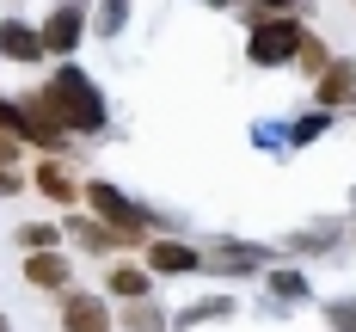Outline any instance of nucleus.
Returning a JSON list of instances; mask_svg holds the SVG:
<instances>
[{
	"label": "nucleus",
	"mask_w": 356,
	"mask_h": 332,
	"mask_svg": "<svg viewBox=\"0 0 356 332\" xmlns=\"http://www.w3.org/2000/svg\"><path fill=\"white\" fill-rule=\"evenodd\" d=\"M25 283L31 290H68V258L62 253H25Z\"/></svg>",
	"instance_id": "nucleus-11"
},
{
	"label": "nucleus",
	"mask_w": 356,
	"mask_h": 332,
	"mask_svg": "<svg viewBox=\"0 0 356 332\" xmlns=\"http://www.w3.org/2000/svg\"><path fill=\"white\" fill-rule=\"evenodd\" d=\"M31 191H37V197H49V203H74V197H80L74 173L62 166V160H49V154L37 160V173H31Z\"/></svg>",
	"instance_id": "nucleus-10"
},
{
	"label": "nucleus",
	"mask_w": 356,
	"mask_h": 332,
	"mask_svg": "<svg viewBox=\"0 0 356 332\" xmlns=\"http://www.w3.org/2000/svg\"><path fill=\"white\" fill-rule=\"evenodd\" d=\"M0 56H6V62H37V56H43V37H37V25L6 19V25H0Z\"/></svg>",
	"instance_id": "nucleus-12"
},
{
	"label": "nucleus",
	"mask_w": 356,
	"mask_h": 332,
	"mask_svg": "<svg viewBox=\"0 0 356 332\" xmlns=\"http://www.w3.org/2000/svg\"><path fill=\"white\" fill-rule=\"evenodd\" d=\"M314 99H320V111H344V105H356V62L344 56H332V68L314 80Z\"/></svg>",
	"instance_id": "nucleus-7"
},
{
	"label": "nucleus",
	"mask_w": 356,
	"mask_h": 332,
	"mask_svg": "<svg viewBox=\"0 0 356 332\" xmlns=\"http://www.w3.org/2000/svg\"><path fill=\"white\" fill-rule=\"evenodd\" d=\"M123 326H129V332H160V326H166V314L142 295V301H129V308H123Z\"/></svg>",
	"instance_id": "nucleus-15"
},
{
	"label": "nucleus",
	"mask_w": 356,
	"mask_h": 332,
	"mask_svg": "<svg viewBox=\"0 0 356 332\" xmlns=\"http://www.w3.org/2000/svg\"><path fill=\"white\" fill-rule=\"evenodd\" d=\"M307 43V31L289 19V13H264L258 25H252V43H246V56L258 62V68H283V62H295V49Z\"/></svg>",
	"instance_id": "nucleus-2"
},
{
	"label": "nucleus",
	"mask_w": 356,
	"mask_h": 332,
	"mask_svg": "<svg viewBox=\"0 0 356 332\" xmlns=\"http://www.w3.org/2000/svg\"><path fill=\"white\" fill-rule=\"evenodd\" d=\"M37 37H43V49H49V56H68V49H80V37H86V6H80V0L56 6V13L37 25Z\"/></svg>",
	"instance_id": "nucleus-5"
},
{
	"label": "nucleus",
	"mask_w": 356,
	"mask_h": 332,
	"mask_svg": "<svg viewBox=\"0 0 356 332\" xmlns=\"http://www.w3.org/2000/svg\"><path fill=\"white\" fill-rule=\"evenodd\" d=\"M13 240H19L25 253H56V240H62V228H56V221H25V228H19Z\"/></svg>",
	"instance_id": "nucleus-14"
},
{
	"label": "nucleus",
	"mask_w": 356,
	"mask_h": 332,
	"mask_svg": "<svg viewBox=\"0 0 356 332\" xmlns=\"http://www.w3.org/2000/svg\"><path fill=\"white\" fill-rule=\"evenodd\" d=\"M37 93L49 99V111L62 117L68 136H99V129H105V99L92 93V80H86L80 68H62L49 86H37Z\"/></svg>",
	"instance_id": "nucleus-1"
},
{
	"label": "nucleus",
	"mask_w": 356,
	"mask_h": 332,
	"mask_svg": "<svg viewBox=\"0 0 356 332\" xmlns=\"http://www.w3.org/2000/svg\"><path fill=\"white\" fill-rule=\"evenodd\" d=\"M123 25V0H105V31H117Z\"/></svg>",
	"instance_id": "nucleus-23"
},
{
	"label": "nucleus",
	"mask_w": 356,
	"mask_h": 332,
	"mask_svg": "<svg viewBox=\"0 0 356 332\" xmlns=\"http://www.w3.org/2000/svg\"><path fill=\"white\" fill-rule=\"evenodd\" d=\"M80 191H86V203H92V216H99V221H111L117 234H136V240L147 234V210H136V203H129V197H123L117 184L92 179V184H80Z\"/></svg>",
	"instance_id": "nucleus-4"
},
{
	"label": "nucleus",
	"mask_w": 356,
	"mask_h": 332,
	"mask_svg": "<svg viewBox=\"0 0 356 332\" xmlns=\"http://www.w3.org/2000/svg\"><path fill=\"white\" fill-rule=\"evenodd\" d=\"M68 234L86 246V253H123V246H147V240H136V234H117V228H111V221H99V216H74Z\"/></svg>",
	"instance_id": "nucleus-8"
},
{
	"label": "nucleus",
	"mask_w": 356,
	"mask_h": 332,
	"mask_svg": "<svg viewBox=\"0 0 356 332\" xmlns=\"http://www.w3.org/2000/svg\"><path fill=\"white\" fill-rule=\"evenodd\" d=\"M0 332H13V326H6V314H0Z\"/></svg>",
	"instance_id": "nucleus-25"
},
{
	"label": "nucleus",
	"mask_w": 356,
	"mask_h": 332,
	"mask_svg": "<svg viewBox=\"0 0 356 332\" xmlns=\"http://www.w3.org/2000/svg\"><path fill=\"white\" fill-rule=\"evenodd\" d=\"M215 6H227V0H215Z\"/></svg>",
	"instance_id": "nucleus-26"
},
{
	"label": "nucleus",
	"mask_w": 356,
	"mask_h": 332,
	"mask_svg": "<svg viewBox=\"0 0 356 332\" xmlns=\"http://www.w3.org/2000/svg\"><path fill=\"white\" fill-rule=\"evenodd\" d=\"M19 142L43 148L49 160H62V148H68V129H62V117L49 111V99H43V93L19 99Z\"/></svg>",
	"instance_id": "nucleus-3"
},
{
	"label": "nucleus",
	"mask_w": 356,
	"mask_h": 332,
	"mask_svg": "<svg viewBox=\"0 0 356 332\" xmlns=\"http://www.w3.org/2000/svg\"><path fill=\"white\" fill-rule=\"evenodd\" d=\"M142 264H147V277H184V271L203 264V253L184 246V240H147V246H142Z\"/></svg>",
	"instance_id": "nucleus-6"
},
{
	"label": "nucleus",
	"mask_w": 356,
	"mask_h": 332,
	"mask_svg": "<svg viewBox=\"0 0 356 332\" xmlns=\"http://www.w3.org/2000/svg\"><path fill=\"white\" fill-rule=\"evenodd\" d=\"M19 191H25V179H19L13 166H0V197H19Z\"/></svg>",
	"instance_id": "nucleus-21"
},
{
	"label": "nucleus",
	"mask_w": 356,
	"mask_h": 332,
	"mask_svg": "<svg viewBox=\"0 0 356 332\" xmlns=\"http://www.w3.org/2000/svg\"><path fill=\"white\" fill-rule=\"evenodd\" d=\"M325 320H332V326H338V332H356V301H338V308H332Z\"/></svg>",
	"instance_id": "nucleus-20"
},
{
	"label": "nucleus",
	"mask_w": 356,
	"mask_h": 332,
	"mask_svg": "<svg viewBox=\"0 0 356 332\" xmlns=\"http://www.w3.org/2000/svg\"><path fill=\"white\" fill-rule=\"evenodd\" d=\"M62 326L68 332H111V308L99 295H62Z\"/></svg>",
	"instance_id": "nucleus-9"
},
{
	"label": "nucleus",
	"mask_w": 356,
	"mask_h": 332,
	"mask_svg": "<svg viewBox=\"0 0 356 332\" xmlns=\"http://www.w3.org/2000/svg\"><path fill=\"white\" fill-rule=\"evenodd\" d=\"M258 6H264V13H289L295 0H258Z\"/></svg>",
	"instance_id": "nucleus-24"
},
{
	"label": "nucleus",
	"mask_w": 356,
	"mask_h": 332,
	"mask_svg": "<svg viewBox=\"0 0 356 332\" xmlns=\"http://www.w3.org/2000/svg\"><path fill=\"white\" fill-rule=\"evenodd\" d=\"M203 264H221V271H252V264H258V253H252V246H221V253L203 258Z\"/></svg>",
	"instance_id": "nucleus-18"
},
{
	"label": "nucleus",
	"mask_w": 356,
	"mask_h": 332,
	"mask_svg": "<svg viewBox=\"0 0 356 332\" xmlns=\"http://www.w3.org/2000/svg\"><path fill=\"white\" fill-rule=\"evenodd\" d=\"M19 148H25V142H13V136L0 129V166H19Z\"/></svg>",
	"instance_id": "nucleus-22"
},
{
	"label": "nucleus",
	"mask_w": 356,
	"mask_h": 332,
	"mask_svg": "<svg viewBox=\"0 0 356 332\" xmlns=\"http://www.w3.org/2000/svg\"><path fill=\"white\" fill-rule=\"evenodd\" d=\"M264 283H270V295H283V301H301V295H307V277H301V271H270Z\"/></svg>",
	"instance_id": "nucleus-16"
},
{
	"label": "nucleus",
	"mask_w": 356,
	"mask_h": 332,
	"mask_svg": "<svg viewBox=\"0 0 356 332\" xmlns=\"http://www.w3.org/2000/svg\"><path fill=\"white\" fill-rule=\"evenodd\" d=\"M295 62H301V68L314 74V80H320V74L332 68V56H325V43H320V37H307V43H301V49H295Z\"/></svg>",
	"instance_id": "nucleus-17"
},
{
	"label": "nucleus",
	"mask_w": 356,
	"mask_h": 332,
	"mask_svg": "<svg viewBox=\"0 0 356 332\" xmlns=\"http://www.w3.org/2000/svg\"><path fill=\"white\" fill-rule=\"evenodd\" d=\"M111 295L142 301V295H147V264H111Z\"/></svg>",
	"instance_id": "nucleus-13"
},
{
	"label": "nucleus",
	"mask_w": 356,
	"mask_h": 332,
	"mask_svg": "<svg viewBox=\"0 0 356 332\" xmlns=\"http://www.w3.org/2000/svg\"><path fill=\"white\" fill-rule=\"evenodd\" d=\"M221 314H227V301L215 295V301H203V308H184V314H178V326H197V320H221Z\"/></svg>",
	"instance_id": "nucleus-19"
}]
</instances>
